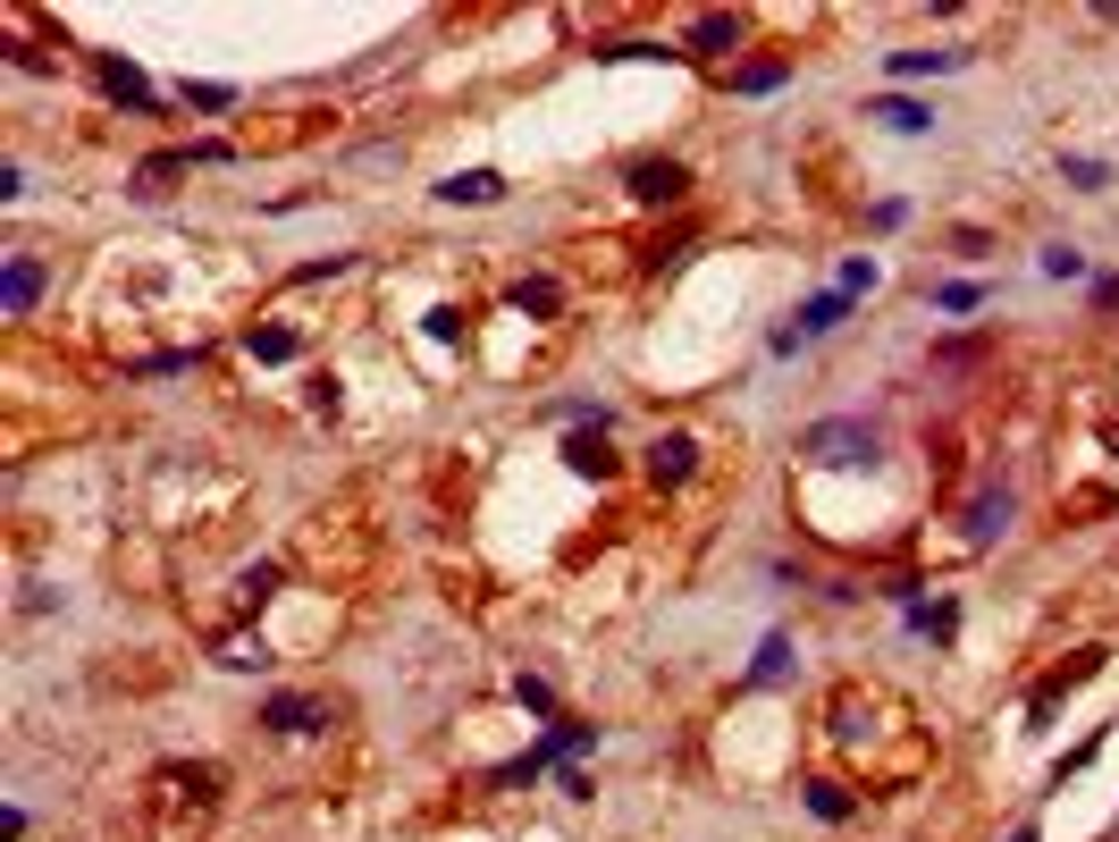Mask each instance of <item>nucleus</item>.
I'll list each match as a JSON object with an SVG mask.
<instances>
[{"label":"nucleus","instance_id":"f257e3e1","mask_svg":"<svg viewBox=\"0 0 1119 842\" xmlns=\"http://www.w3.org/2000/svg\"><path fill=\"white\" fill-rule=\"evenodd\" d=\"M799 456H808V463H867L875 456V430H867V421H816L808 439H799Z\"/></svg>","mask_w":1119,"mask_h":842},{"label":"nucleus","instance_id":"f03ea898","mask_svg":"<svg viewBox=\"0 0 1119 842\" xmlns=\"http://www.w3.org/2000/svg\"><path fill=\"white\" fill-rule=\"evenodd\" d=\"M631 194H640V203H683L690 169H683V160H640V169H631Z\"/></svg>","mask_w":1119,"mask_h":842},{"label":"nucleus","instance_id":"7ed1b4c3","mask_svg":"<svg viewBox=\"0 0 1119 842\" xmlns=\"http://www.w3.org/2000/svg\"><path fill=\"white\" fill-rule=\"evenodd\" d=\"M690 463H699V447H690V439H657V447H648V480H657V489L690 480Z\"/></svg>","mask_w":1119,"mask_h":842},{"label":"nucleus","instance_id":"20e7f679","mask_svg":"<svg viewBox=\"0 0 1119 842\" xmlns=\"http://www.w3.org/2000/svg\"><path fill=\"white\" fill-rule=\"evenodd\" d=\"M1095 666H1102V649H1078V657H1069V666H1061V674H1052V683L1035 691V725H1043V716H1052V699H1061V691H1078V683H1086V674H1095Z\"/></svg>","mask_w":1119,"mask_h":842},{"label":"nucleus","instance_id":"39448f33","mask_svg":"<svg viewBox=\"0 0 1119 842\" xmlns=\"http://www.w3.org/2000/svg\"><path fill=\"white\" fill-rule=\"evenodd\" d=\"M262 725H278V733H321V708H312V699H295V691H278V699L262 708Z\"/></svg>","mask_w":1119,"mask_h":842},{"label":"nucleus","instance_id":"423d86ee","mask_svg":"<svg viewBox=\"0 0 1119 842\" xmlns=\"http://www.w3.org/2000/svg\"><path fill=\"white\" fill-rule=\"evenodd\" d=\"M565 463H572V472H598V480H607V472H615L607 430H581V439H565Z\"/></svg>","mask_w":1119,"mask_h":842},{"label":"nucleus","instance_id":"0eeeda50","mask_svg":"<svg viewBox=\"0 0 1119 842\" xmlns=\"http://www.w3.org/2000/svg\"><path fill=\"white\" fill-rule=\"evenodd\" d=\"M438 194H446V203H497V194H505V177H497V169H463V177H446Z\"/></svg>","mask_w":1119,"mask_h":842},{"label":"nucleus","instance_id":"6e6552de","mask_svg":"<svg viewBox=\"0 0 1119 842\" xmlns=\"http://www.w3.org/2000/svg\"><path fill=\"white\" fill-rule=\"evenodd\" d=\"M101 85H110V94H118V101H153V85H144V77H135V68H127V59H101Z\"/></svg>","mask_w":1119,"mask_h":842},{"label":"nucleus","instance_id":"1a4fd4ad","mask_svg":"<svg viewBox=\"0 0 1119 842\" xmlns=\"http://www.w3.org/2000/svg\"><path fill=\"white\" fill-rule=\"evenodd\" d=\"M1002 515H1010V498H1002V489H985V498L968 506V531H976V539H993V531H1002Z\"/></svg>","mask_w":1119,"mask_h":842},{"label":"nucleus","instance_id":"9d476101","mask_svg":"<svg viewBox=\"0 0 1119 842\" xmlns=\"http://www.w3.org/2000/svg\"><path fill=\"white\" fill-rule=\"evenodd\" d=\"M35 295H42V270L35 262H9V312H35Z\"/></svg>","mask_w":1119,"mask_h":842},{"label":"nucleus","instance_id":"9b49d317","mask_svg":"<svg viewBox=\"0 0 1119 842\" xmlns=\"http://www.w3.org/2000/svg\"><path fill=\"white\" fill-rule=\"evenodd\" d=\"M690 42H699V51H724V42H740V18H724V9H716V18L690 26Z\"/></svg>","mask_w":1119,"mask_h":842},{"label":"nucleus","instance_id":"f8f14e48","mask_svg":"<svg viewBox=\"0 0 1119 842\" xmlns=\"http://www.w3.org/2000/svg\"><path fill=\"white\" fill-rule=\"evenodd\" d=\"M556 304H565L556 278H522V287H513V312H556Z\"/></svg>","mask_w":1119,"mask_h":842},{"label":"nucleus","instance_id":"ddd939ff","mask_svg":"<svg viewBox=\"0 0 1119 842\" xmlns=\"http://www.w3.org/2000/svg\"><path fill=\"white\" fill-rule=\"evenodd\" d=\"M926 68H960V51H901L892 77H926Z\"/></svg>","mask_w":1119,"mask_h":842},{"label":"nucleus","instance_id":"4468645a","mask_svg":"<svg viewBox=\"0 0 1119 842\" xmlns=\"http://www.w3.org/2000/svg\"><path fill=\"white\" fill-rule=\"evenodd\" d=\"M253 354H262V363H286V354H295V337H286V329H253Z\"/></svg>","mask_w":1119,"mask_h":842},{"label":"nucleus","instance_id":"2eb2a0df","mask_svg":"<svg viewBox=\"0 0 1119 842\" xmlns=\"http://www.w3.org/2000/svg\"><path fill=\"white\" fill-rule=\"evenodd\" d=\"M808 809L834 825V817H851V792H842V784H816V792H808Z\"/></svg>","mask_w":1119,"mask_h":842},{"label":"nucleus","instance_id":"dca6fc26","mask_svg":"<svg viewBox=\"0 0 1119 842\" xmlns=\"http://www.w3.org/2000/svg\"><path fill=\"white\" fill-rule=\"evenodd\" d=\"M875 118H892L901 135H917V127H926V110H917V101H875Z\"/></svg>","mask_w":1119,"mask_h":842},{"label":"nucleus","instance_id":"f3484780","mask_svg":"<svg viewBox=\"0 0 1119 842\" xmlns=\"http://www.w3.org/2000/svg\"><path fill=\"white\" fill-rule=\"evenodd\" d=\"M186 101H194V110H228L236 94H228V85H186Z\"/></svg>","mask_w":1119,"mask_h":842}]
</instances>
